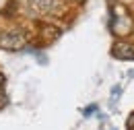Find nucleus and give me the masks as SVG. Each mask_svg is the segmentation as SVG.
<instances>
[{
    "mask_svg": "<svg viewBox=\"0 0 134 130\" xmlns=\"http://www.w3.org/2000/svg\"><path fill=\"white\" fill-rule=\"evenodd\" d=\"M29 48V35L25 29H4L0 31V50L4 52H23Z\"/></svg>",
    "mask_w": 134,
    "mask_h": 130,
    "instance_id": "1",
    "label": "nucleus"
},
{
    "mask_svg": "<svg viewBox=\"0 0 134 130\" xmlns=\"http://www.w3.org/2000/svg\"><path fill=\"white\" fill-rule=\"evenodd\" d=\"M29 6H31V10L37 13V15L52 17L62 8V2H60V0H29Z\"/></svg>",
    "mask_w": 134,
    "mask_h": 130,
    "instance_id": "2",
    "label": "nucleus"
},
{
    "mask_svg": "<svg viewBox=\"0 0 134 130\" xmlns=\"http://www.w3.org/2000/svg\"><path fill=\"white\" fill-rule=\"evenodd\" d=\"M111 54L118 60H134V44H128V41H116L114 48H111Z\"/></svg>",
    "mask_w": 134,
    "mask_h": 130,
    "instance_id": "3",
    "label": "nucleus"
},
{
    "mask_svg": "<svg viewBox=\"0 0 134 130\" xmlns=\"http://www.w3.org/2000/svg\"><path fill=\"white\" fill-rule=\"evenodd\" d=\"M126 126H128V130H134V114H130L128 122H126Z\"/></svg>",
    "mask_w": 134,
    "mask_h": 130,
    "instance_id": "4",
    "label": "nucleus"
}]
</instances>
